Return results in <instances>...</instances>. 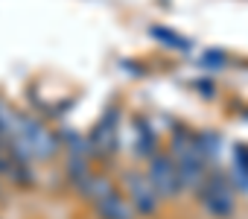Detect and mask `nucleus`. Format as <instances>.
Returning a JSON list of instances; mask_svg holds the SVG:
<instances>
[{"mask_svg":"<svg viewBox=\"0 0 248 219\" xmlns=\"http://www.w3.org/2000/svg\"><path fill=\"white\" fill-rule=\"evenodd\" d=\"M152 35L161 38L167 47H175V50H187V47H190V41H187L184 35H178V32H172V30H167V27H152Z\"/></svg>","mask_w":248,"mask_h":219,"instance_id":"obj_6","label":"nucleus"},{"mask_svg":"<svg viewBox=\"0 0 248 219\" xmlns=\"http://www.w3.org/2000/svg\"><path fill=\"white\" fill-rule=\"evenodd\" d=\"M146 181L152 184V190L158 193V199H161V196L170 199V196H175V193L181 190V181H178V172H175V164H172L170 155H155V158H152Z\"/></svg>","mask_w":248,"mask_h":219,"instance_id":"obj_2","label":"nucleus"},{"mask_svg":"<svg viewBox=\"0 0 248 219\" xmlns=\"http://www.w3.org/2000/svg\"><path fill=\"white\" fill-rule=\"evenodd\" d=\"M204 67H222L225 64V53H219V50H210V53H204Z\"/></svg>","mask_w":248,"mask_h":219,"instance_id":"obj_7","label":"nucleus"},{"mask_svg":"<svg viewBox=\"0 0 248 219\" xmlns=\"http://www.w3.org/2000/svg\"><path fill=\"white\" fill-rule=\"evenodd\" d=\"M202 202H204V207H207L213 216H231V213H233V196H231V190L225 187V181H219V178L204 181Z\"/></svg>","mask_w":248,"mask_h":219,"instance_id":"obj_4","label":"nucleus"},{"mask_svg":"<svg viewBox=\"0 0 248 219\" xmlns=\"http://www.w3.org/2000/svg\"><path fill=\"white\" fill-rule=\"evenodd\" d=\"M126 187H129V196H132V207L135 213H143V216H152L158 210V193L152 190V184L143 178V175H135L129 172L126 175Z\"/></svg>","mask_w":248,"mask_h":219,"instance_id":"obj_3","label":"nucleus"},{"mask_svg":"<svg viewBox=\"0 0 248 219\" xmlns=\"http://www.w3.org/2000/svg\"><path fill=\"white\" fill-rule=\"evenodd\" d=\"M15 152L24 155V161L32 158H50L56 152V138L35 120L30 117H12V132H9Z\"/></svg>","mask_w":248,"mask_h":219,"instance_id":"obj_1","label":"nucleus"},{"mask_svg":"<svg viewBox=\"0 0 248 219\" xmlns=\"http://www.w3.org/2000/svg\"><path fill=\"white\" fill-rule=\"evenodd\" d=\"M93 207H96V213H99L102 219H135V216H138L135 207L123 199V196H117L114 190H111L108 196H102L99 202H93Z\"/></svg>","mask_w":248,"mask_h":219,"instance_id":"obj_5","label":"nucleus"}]
</instances>
